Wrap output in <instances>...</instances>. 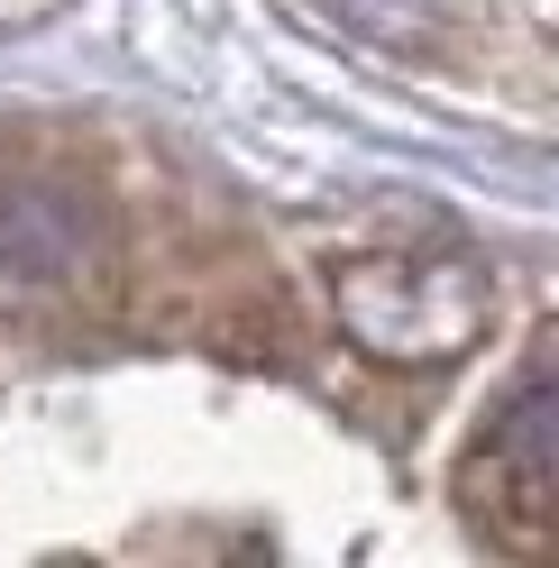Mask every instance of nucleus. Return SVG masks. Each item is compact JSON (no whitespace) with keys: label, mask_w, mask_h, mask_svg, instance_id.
<instances>
[{"label":"nucleus","mask_w":559,"mask_h":568,"mask_svg":"<svg viewBox=\"0 0 559 568\" xmlns=\"http://www.w3.org/2000/svg\"><path fill=\"white\" fill-rule=\"evenodd\" d=\"M92 211L64 193H10L0 202V275L10 284H64L92 266Z\"/></svg>","instance_id":"2"},{"label":"nucleus","mask_w":559,"mask_h":568,"mask_svg":"<svg viewBox=\"0 0 559 568\" xmlns=\"http://www.w3.org/2000/svg\"><path fill=\"white\" fill-rule=\"evenodd\" d=\"M312 10H331L348 28H367V38H423L440 0H312Z\"/></svg>","instance_id":"4"},{"label":"nucleus","mask_w":559,"mask_h":568,"mask_svg":"<svg viewBox=\"0 0 559 568\" xmlns=\"http://www.w3.org/2000/svg\"><path fill=\"white\" fill-rule=\"evenodd\" d=\"M496 468L532 495V505H550L559 495V385H522V395L505 404V422H496Z\"/></svg>","instance_id":"3"},{"label":"nucleus","mask_w":559,"mask_h":568,"mask_svg":"<svg viewBox=\"0 0 559 568\" xmlns=\"http://www.w3.org/2000/svg\"><path fill=\"white\" fill-rule=\"evenodd\" d=\"M331 303H339V331L358 339L367 358H386V367H449V358H468L486 339V322H496V284L477 266L395 257V247L339 266Z\"/></svg>","instance_id":"1"}]
</instances>
